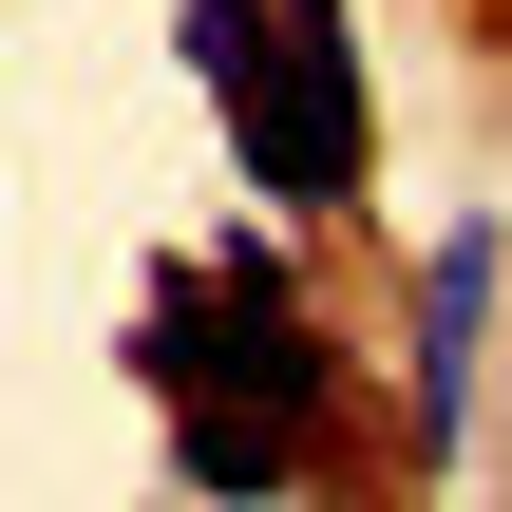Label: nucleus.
I'll return each mask as SVG.
<instances>
[{
    "label": "nucleus",
    "mask_w": 512,
    "mask_h": 512,
    "mask_svg": "<svg viewBox=\"0 0 512 512\" xmlns=\"http://www.w3.org/2000/svg\"><path fill=\"white\" fill-rule=\"evenodd\" d=\"M171 475L228 494V512H266V494H304V437H266V418H171Z\"/></svg>",
    "instance_id": "nucleus-4"
},
{
    "label": "nucleus",
    "mask_w": 512,
    "mask_h": 512,
    "mask_svg": "<svg viewBox=\"0 0 512 512\" xmlns=\"http://www.w3.org/2000/svg\"><path fill=\"white\" fill-rule=\"evenodd\" d=\"M209 114H228V152H247L266 209H342V190H361V19H342V0H285L266 76L209 95Z\"/></svg>",
    "instance_id": "nucleus-2"
},
{
    "label": "nucleus",
    "mask_w": 512,
    "mask_h": 512,
    "mask_svg": "<svg viewBox=\"0 0 512 512\" xmlns=\"http://www.w3.org/2000/svg\"><path fill=\"white\" fill-rule=\"evenodd\" d=\"M133 380H152L171 418H266V437H304L342 361H323V323H304L285 285H209V266H171L152 323H133Z\"/></svg>",
    "instance_id": "nucleus-1"
},
{
    "label": "nucleus",
    "mask_w": 512,
    "mask_h": 512,
    "mask_svg": "<svg viewBox=\"0 0 512 512\" xmlns=\"http://www.w3.org/2000/svg\"><path fill=\"white\" fill-rule=\"evenodd\" d=\"M512 247L494 228H437V285H418V437H456V399H475V323H494Z\"/></svg>",
    "instance_id": "nucleus-3"
}]
</instances>
